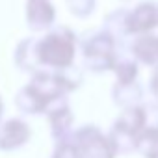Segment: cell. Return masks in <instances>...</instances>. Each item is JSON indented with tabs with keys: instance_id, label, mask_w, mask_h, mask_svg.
I'll return each mask as SVG.
<instances>
[{
	"instance_id": "1",
	"label": "cell",
	"mask_w": 158,
	"mask_h": 158,
	"mask_svg": "<svg viewBox=\"0 0 158 158\" xmlns=\"http://www.w3.org/2000/svg\"><path fill=\"white\" fill-rule=\"evenodd\" d=\"M78 50L80 39L63 24H56L52 30L37 37V60L41 71H65L74 67Z\"/></svg>"
},
{
	"instance_id": "2",
	"label": "cell",
	"mask_w": 158,
	"mask_h": 158,
	"mask_svg": "<svg viewBox=\"0 0 158 158\" xmlns=\"http://www.w3.org/2000/svg\"><path fill=\"white\" fill-rule=\"evenodd\" d=\"M82 67L89 73H112L119 58V41L106 30H97L80 39Z\"/></svg>"
},
{
	"instance_id": "3",
	"label": "cell",
	"mask_w": 158,
	"mask_h": 158,
	"mask_svg": "<svg viewBox=\"0 0 158 158\" xmlns=\"http://www.w3.org/2000/svg\"><path fill=\"white\" fill-rule=\"evenodd\" d=\"M149 125H151V121H149L147 104L121 110L119 115L115 117L112 128L108 130V136H110L117 154L136 152L138 138Z\"/></svg>"
},
{
	"instance_id": "4",
	"label": "cell",
	"mask_w": 158,
	"mask_h": 158,
	"mask_svg": "<svg viewBox=\"0 0 158 158\" xmlns=\"http://www.w3.org/2000/svg\"><path fill=\"white\" fill-rule=\"evenodd\" d=\"M71 139L76 145L82 158H115L117 156V151L108 132H104L101 127L93 123H86L82 127H78L73 132Z\"/></svg>"
},
{
	"instance_id": "5",
	"label": "cell",
	"mask_w": 158,
	"mask_h": 158,
	"mask_svg": "<svg viewBox=\"0 0 158 158\" xmlns=\"http://www.w3.org/2000/svg\"><path fill=\"white\" fill-rule=\"evenodd\" d=\"M45 117H47L48 132H50L54 143L71 139V136L76 128H73L74 127V114H73V108L67 102V99H61V101L54 102L48 108Z\"/></svg>"
},
{
	"instance_id": "6",
	"label": "cell",
	"mask_w": 158,
	"mask_h": 158,
	"mask_svg": "<svg viewBox=\"0 0 158 158\" xmlns=\"http://www.w3.org/2000/svg\"><path fill=\"white\" fill-rule=\"evenodd\" d=\"M56 6L52 0H26L24 19L34 34H45L56 26Z\"/></svg>"
},
{
	"instance_id": "7",
	"label": "cell",
	"mask_w": 158,
	"mask_h": 158,
	"mask_svg": "<svg viewBox=\"0 0 158 158\" xmlns=\"http://www.w3.org/2000/svg\"><path fill=\"white\" fill-rule=\"evenodd\" d=\"M32 138V128L23 117H8L0 121V151L13 152L23 149Z\"/></svg>"
},
{
	"instance_id": "8",
	"label": "cell",
	"mask_w": 158,
	"mask_h": 158,
	"mask_svg": "<svg viewBox=\"0 0 158 158\" xmlns=\"http://www.w3.org/2000/svg\"><path fill=\"white\" fill-rule=\"evenodd\" d=\"M158 28V4L145 0L128 10V35L138 37L145 34H154Z\"/></svg>"
},
{
	"instance_id": "9",
	"label": "cell",
	"mask_w": 158,
	"mask_h": 158,
	"mask_svg": "<svg viewBox=\"0 0 158 158\" xmlns=\"http://www.w3.org/2000/svg\"><path fill=\"white\" fill-rule=\"evenodd\" d=\"M50 106L52 104L28 82L15 93V108L23 115H47Z\"/></svg>"
},
{
	"instance_id": "10",
	"label": "cell",
	"mask_w": 158,
	"mask_h": 158,
	"mask_svg": "<svg viewBox=\"0 0 158 158\" xmlns=\"http://www.w3.org/2000/svg\"><path fill=\"white\" fill-rule=\"evenodd\" d=\"M128 52L139 61V65L156 69L158 67V34H145L132 37Z\"/></svg>"
},
{
	"instance_id": "11",
	"label": "cell",
	"mask_w": 158,
	"mask_h": 158,
	"mask_svg": "<svg viewBox=\"0 0 158 158\" xmlns=\"http://www.w3.org/2000/svg\"><path fill=\"white\" fill-rule=\"evenodd\" d=\"M13 63L19 71L28 74L41 71L39 60H37V35H28L17 43L13 52Z\"/></svg>"
},
{
	"instance_id": "12",
	"label": "cell",
	"mask_w": 158,
	"mask_h": 158,
	"mask_svg": "<svg viewBox=\"0 0 158 158\" xmlns=\"http://www.w3.org/2000/svg\"><path fill=\"white\" fill-rule=\"evenodd\" d=\"M143 95H145V89L139 82H134V84H117V82H114V86L110 89L112 102L119 110H127V108L145 104Z\"/></svg>"
},
{
	"instance_id": "13",
	"label": "cell",
	"mask_w": 158,
	"mask_h": 158,
	"mask_svg": "<svg viewBox=\"0 0 158 158\" xmlns=\"http://www.w3.org/2000/svg\"><path fill=\"white\" fill-rule=\"evenodd\" d=\"M114 78L117 84H134V82H139V61L128 52L127 56H121L117 58L115 61V67H114Z\"/></svg>"
},
{
	"instance_id": "14",
	"label": "cell",
	"mask_w": 158,
	"mask_h": 158,
	"mask_svg": "<svg viewBox=\"0 0 158 158\" xmlns=\"http://www.w3.org/2000/svg\"><path fill=\"white\" fill-rule=\"evenodd\" d=\"M102 30L112 34L117 41L130 37L128 35V8H117L102 19Z\"/></svg>"
},
{
	"instance_id": "15",
	"label": "cell",
	"mask_w": 158,
	"mask_h": 158,
	"mask_svg": "<svg viewBox=\"0 0 158 158\" xmlns=\"http://www.w3.org/2000/svg\"><path fill=\"white\" fill-rule=\"evenodd\" d=\"M136 152L143 158H158V127H147L139 134Z\"/></svg>"
},
{
	"instance_id": "16",
	"label": "cell",
	"mask_w": 158,
	"mask_h": 158,
	"mask_svg": "<svg viewBox=\"0 0 158 158\" xmlns=\"http://www.w3.org/2000/svg\"><path fill=\"white\" fill-rule=\"evenodd\" d=\"M67 2V10L71 15H74L76 19H88L93 15L95 8H97V0H65Z\"/></svg>"
},
{
	"instance_id": "17",
	"label": "cell",
	"mask_w": 158,
	"mask_h": 158,
	"mask_svg": "<svg viewBox=\"0 0 158 158\" xmlns=\"http://www.w3.org/2000/svg\"><path fill=\"white\" fill-rule=\"evenodd\" d=\"M50 158H82V156H80V152H78L76 145L73 143V139H67V141L54 143Z\"/></svg>"
},
{
	"instance_id": "18",
	"label": "cell",
	"mask_w": 158,
	"mask_h": 158,
	"mask_svg": "<svg viewBox=\"0 0 158 158\" xmlns=\"http://www.w3.org/2000/svg\"><path fill=\"white\" fill-rule=\"evenodd\" d=\"M147 86H149V93L152 97V102L158 104V67L151 71V74H149V84Z\"/></svg>"
},
{
	"instance_id": "19",
	"label": "cell",
	"mask_w": 158,
	"mask_h": 158,
	"mask_svg": "<svg viewBox=\"0 0 158 158\" xmlns=\"http://www.w3.org/2000/svg\"><path fill=\"white\" fill-rule=\"evenodd\" d=\"M4 119V101H2V97H0V121Z\"/></svg>"
},
{
	"instance_id": "20",
	"label": "cell",
	"mask_w": 158,
	"mask_h": 158,
	"mask_svg": "<svg viewBox=\"0 0 158 158\" xmlns=\"http://www.w3.org/2000/svg\"><path fill=\"white\" fill-rule=\"evenodd\" d=\"M121 2H132V0H121Z\"/></svg>"
}]
</instances>
